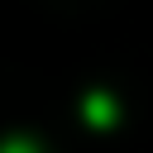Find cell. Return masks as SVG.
Here are the masks:
<instances>
[{"instance_id": "cell-1", "label": "cell", "mask_w": 153, "mask_h": 153, "mask_svg": "<svg viewBox=\"0 0 153 153\" xmlns=\"http://www.w3.org/2000/svg\"><path fill=\"white\" fill-rule=\"evenodd\" d=\"M86 120L91 124H115V100L110 96H86Z\"/></svg>"}, {"instance_id": "cell-2", "label": "cell", "mask_w": 153, "mask_h": 153, "mask_svg": "<svg viewBox=\"0 0 153 153\" xmlns=\"http://www.w3.org/2000/svg\"><path fill=\"white\" fill-rule=\"evenodd\" d=\"M0 153H38V143H29V139H5Z\"/></svg>"}]
</instances>
